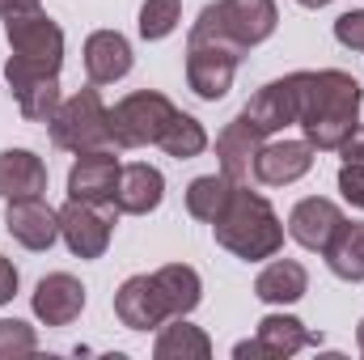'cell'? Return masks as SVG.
I'll return each mask as SVG.
<instances>
[{"instance_id":"1","label":"cell","mask_w":364,"mask_h":360,"mask_svg":"<svg viewBox=\"0 0 364 360\" xmlns=\"http://www.w3.org/2000/svg\"><path fill=\"white\" fill-rule=\"evenodd\" d=\"M296 127L314 144V153H335L343 136L360 123L364 85L343 68L296 73Z\"/></svg>"},{"instance_id":"2","label":"cell","mask_w":364,"mask_h":360,"mask_svg":"<svg viewBox=\"0 0 364 360\" xmlns=\"http://www.w3.org/2000/svg\"><path fill=\"white\" fill-rule=\"evenodd\" d=\"M212 233H216V242H220L229 255H237V259H246V263L275 259V255L284 250V225H279L275 208L267 203V195L250 191L246 182L233 186V199H229V208L212 221Z\"/></svg>"},{"instance_id":"3","label":"cell","mask_w":364,"mask_h":360,"mask_svg":"<svg viewBox=\"0 0 364 360\" xmlns=\"http://www.w3.org/2000/svg\"><path fill=\"white\" fill-rule=\"evenodd\" d=\"M51 127V144L64 153H93L110 144V106L102 102L97 85L77 90L55 106V115L47 119Z\"/></svg>"},{"instance_id":"4","label":"cell","mask_w":364,"mask_h":360,"mask_svg":"<svg viewBox=\"0 0 364 360\" xmlns=\"http://www.w3.org/2000/svg\"><path fill=\"white\" fill-rule=\"evenodd\" d=\"M279 26V9L275 0H216L199 13V21L191 30L199 34H212V38H225L242 51L267 43Z\"/></svg>"},{"instance_id":"5","label":"cell","mask_w":364,"mask_h":360,"mask_svg":"<svg viewBox=\"0 0 364 360\" xmlns=\"http://www.w3.org/2000/svg\"><path fill=\"white\" fill-rule=\"evenodd\" d=\"M174 102L157 90H136L110 106V144L114 149H144L157 144L174 119Z\"/></svg>"},{"instance_id":"6","label":"cell","mask_w":364,"mask_h":360,"mask_svg":"<svg viewBox=\"0 0 364 360\" xmlns=\"http://www.w3.org/2000/svg\"><path fill=\"white\" fill-rule=\"evenodd\" d=\"M237 64H242V47H233L225 38H212V34H199V30L186 34V85H191L195 97L220 102L233 90Z\"/></svg>"},{"instance_id":"7","label":"cell","mask_w":364,"mask_h":360,"mask_svg":"<svg viewBox=\"0 0 364 360\" xmlns=\"http://www.w3.org/2000/svg\"><path fill=\"white\" fill-rule=\"evenodd\" d=\"M4 38H9V60L60 77V68H64V30L47 17V9L4 17Z\"/></svg>"},{"instance_id":"8","label":"cell","mask_w":364,"mask_h":360,"mask_svg":"<svg viewBox=\"0 0 364 360\" xmlns=\"http://www.w3.org/2000/svg\"><path fill=\"white\" fill-rule=\"evenodd\" d=\"M114 221L119 208L114 203H85V199H68L60 208V238L77 259H102L110 238H114Z\"/></svg>"},{"instance_id":"9","label":"cell","mask_w":364,"mask_h":360,"mask_svg":"<svg viewBox=\"0 0 364 360\" xmlns=\"http://www.w3.org/2000/svg\"><path fill=\"white\" fill-rule=\"evenodd\" d=\"M114 318L127 331H153L174 314H170L166 292H161V284L153 275H127L119 284V292H114Z\"/></svg>"},{"instance_id":"10","label":"cell","mask_w":364,"mask_h":360,"mask_svg":"<svg viewBox=\"0 0 364 360\" xmlns=\"http://www.w3.org/2000/svg\"><path fill=\"white\" fill-rule=\"evenodd\" d=\"M4 229L26 250H51L60 242V208H51L43 195L38 199H9Z\"/></svg>"},{"instance_id":"11","label":"cell","mask_w":364,"mask_h":360,"mask_svg":"<svg viewBox=\"0 0 364 360\" xmlns=\"http://www.w3.org/2000/svg\"><path fill=\"white\" fill-rule=\"evenodd\" d=\"M4 81H9V93L21 110V119L30 123H47L60 106V77L55 73H38V68H26L17 60L4 64Z\"/></svg>"},{"instance_id":"12","label":"cell","mask_w":364,"mask_h":360,"mask_svg":"<svg viewBox=\"0 0 364 360\" xmlns=\"http://www.w3.org/2000/svg\"><path fill=\"white\" fill-rule=\"evenodd\" d=\"M30 305H34L38 322H47V327H73L81 318V309H85V284L77 275H68V271H51V275L38 280Z\"/></svg>"},{"instance_id":"13","label":"cell","mask_w":364,"mask_h":360,"mask_svg":"<svg viewBox=\"0 0 364 360\" xmlns=\"http://www.w3.org/2000/svg\"><path fill=\"white\" fill-rule=\"evenodd\" d=\"M314 170V144L309 140H263V149L255 153V170L250 179L263 186H288V182L305 179Z\"/></svg>"},{"instance_id":"14","label":"cell","mask_w":364,"mask_h":360,"mask_svg":"<svg viewBox=\"0 0 364 360\" xmlns=\"http://www.w3.org/2000/svg\"><path fill=\"white\" fill-rule=\"evenodd\" d=\"M119 157L106 149L77 153L73 170H68V199H85V203H114V186H119Z\"/></svg>"},{"instance_id":"15","label":"cell","mask_w":364,"mask_h":360,"mask_svg":"<svg viewBox=\"0 0 364 360\" xmlns=\"http://www.w3.org/2000/svg\"><path fill=\"white\" fill-rule=\"evenodd\" d=\"M348 216L339 212V203L335 199H322V195H309V199H301L292 212H288V238L296 242V246H305V250H326L331 246V238L339 233V225H343Z\"/></svg>"},{"instance_id":"16","label":"cell","mask_w":364,"mask_h":360,"mask_svg":"<svg viewBox=\"0 0 364 360\" xmlns=\"http://www.w3.org/2000/svg\"><path fill=\"white\" fill-rule=\"evenodd\" d=\"M296 73H288V77H279V81H267L263 90L255 93L246 106H242V115L263 132V136H275V132H284L288 123H296Z\"/></svg>"},{"instance_id":"17","label":"cell","mask_w":364,"mask_h":360,"mask_svg":"<svg viewBox=\"0 0 364 360\" xmlns=\"http://www.w3.org/2000/svg\"><path fill=\"white\" fill-rule=\"evenodd\" d=\"M166 199V179L157 166L149 162H132L119 170V186H114V208L119 216H149L157 212Z\"/></svg>"},{"instance_id":"18","label":"cell","mask_w":364,"mask_h":360,"mask_svg":"<svg viewBox=\"0 0 364 360\" xmlns=\"http://www.w3.org/2000/svg\"><path fill=\"white\" fill-rule=\"evenodd\" d=\"M136 55H132V43L119 34V30H93L85 38V77L90 85H114L132 73Z\"/></svg>"},{"instance_id":"19","label":"cell","mask_w":364,"mask_h":360,"mask_svg":"<svg viewBox=\"0 0 364 360\" xmlns=\"http://www.w3.org/2000/svg\"><path fill=\"white\" fill-rule=\"evenodd\" d=\"M263 132L246 119V115H237V119H229L225 123V132L216 136V157H220V174L233 182H246L250 179V170H255V153L263 149Z\"/></svg>"},{"instance_id":"20","label":"cell","mask_w":364,"mask_h":360,"mask_svg":"<svg viewBox=\"0 0 364 360\" xmlns=\"http://www.w3.org/2000/svg\"><path fill=\"white\" fill-rule=\"evenodd\" d=\"M47 191V162L30 149L0 153V195L4 199H38Z\"/></svg>"},{"instance_id":"21","label":"cell","mask_w":364,"mask_h":360,"mask_svg":"<svg viewBox=\"0 0 364 360\" xmlns=\"http://www.w3.org/2000/svg\"><path fill=\"white\" fill-rule=\"evenodd\" d=\"M309 292V271L296 259H272L255 275V297L267 305H296Z\"/></svg>"},{"instance_id":"22","label":"cell","mask_w":364,"mask_h":360,"mask_svg":"<svg viewBox=\"0 0 364 360\" xmlns=\"http://www.w3.org/2000/svg\"><path fill=\"white\" fill-rule=\"evenodd\" d=\"M255 339L263 344V356H272V360H288V356H296L301 348H309V344H322V335H314L292 314H267L259 322V335Z\"/></svg>"},{"instance_id":"23","label":"cell","mask_w":364,"mask_h":360,"mask_svg":"<svg viewBox=\"0 0 364 360\" xmlns=\"http://www.w3.org/2000/svg\"><path fill=\"white\" fill-rule=\"evenodd\" d=\"M153 356L157 360H208L212 356V339L203 335V327H191L186 314H178V318H166L161 322V335L153 344Z\"/></svg>"},{"instance_id":"24","label":"cell","mask_w":364,"mask_h":360,"mask_svg":"<svg viewBox=\"0 0 364 360\" xmlns=\"http://www.w3.org/2000/svg\"><path fill=\"white\" fill-rule=\"evenodd\" d=\"M322 255H326V268L335 271L339 280L360 284L364 280V221H343Z\"/></svg>"},{"instance_id":"25","label":"cell","mask_w":364,"mask_h":360,"mask_svg":"<svg viewBox=\"0 0 364 360\" xmlns=\"http://www.w3.org/2000/svg\"><path fill=\"white\" fill-rule=\"evenodd\" d=\"M153 280L161 284L166 305H170L174 318H178V314H191V309L203 301V280H199V271L186 268V263H166V268L153 271Z\"/></svg>"},{"instance_id":"26","label":"cell","mask_w":364,"mask_h":360,"mask_svg":"<svg viewBox=\"0 0 364 360\" xmlns=\"http://www.w3.org/2000/svg\"><path fill=\"white\" fill-rule=\"evenodd\" d=\"M233 186H237V182L225 179L220 170H216V174H199V179H191V186H186V212H191L195 221H208V225H212V221L229 208Z\"/></svg>"},{"instance_id":"27","label":"cell","mask_w":364,"mask_h":360,"mask_svg":"<svg viewBox=\"0 0 364 360\" xmlns=\"http://www.w3.org/2000/svg\"><path fill=\"white\" fill-rule=\"evenodd\" d=\"M157 144H161L174 162H191V157H199V153L208 149V132H203V123H199L195 115L174 110V119H170V127L161 132Z\"/></svg>"},{"instance_id":"28","label":"cell","mask_w":364,"mask_h":360,"mask_svg":"<svg viewBox=\"0 0 364 360\" xmlns=\"http://www.w3.org/2000/svg\"><path fill=\"white\" fill-rule=\"evenodd\" d=\"M182 21V0H144L140 4V38L144 43H161L178 30Z\"/></svg>"},{"instance_id":"29","label":"cell","mask_w":364,"mask_h":360,"mask_svg":"<svg viewBox=\"0 0 364 360\" xmlns=\"http://www.w3.org/2000/svg\"><path fill=\"white\" fill-rule=\"evenodd\" d=\"M38 348V335L30 322L21 318H0V360H13V356H30Z\"/></svg>"},{"instance_id":"30","label":"cell","mask_w":364,"mask_h":360,"mask_svg":"<svg viewBox=\"0 0 364 360\" xmlns=\"http://www.w3.org/2000/svg\"><path fill=\"white\" fill-rule=\"evenodd\" d=\"M335 38L348 51H364V9H352V13H339L335 17Z\"/></svg>"},{"instance_id":"31","label":"cell","mask_w":364,"mask_h":360,"mask_svg":"<svg viewBox=\"0 0 364 360\" xmlns=\"http://www.w3.org/2000/svg\"><path fill=\"white\" fill-rule=\"evenodd\" d=\"M339 195H343L352 208L364 212V166L360 162H343V170H339Z\"/></svg>"},{"instance_id":"32","label":"cell","mask_w":364,"mask_h":360,"mask_svg":"<svg viewBox=\"0 0 364 360\" xmlns=\"http://www.w3.org/2000/svg\"><path fill=\"white\" fill-rule=\"evenodd\" d=\"M335 153H339L343 162H360V166H364V123H356V127L343 136V144H339Z\"/></svg>"},{"instance_id":"33","label":"cell","mask_w":364,"mask_h":360,"mask_svg":"<svg viewBox=\"0 0 364 360\" xmlns=\"http://www.w3.org/2000/svg\"><path fill=\"white\" fill-rule=\"evenodd\" d=\"M13 297H17V268H13V259L0 255V305H9Z\"/></svg>"},{"instance_id":"34","label":"cell","mask_w":364,"mask_h":360,"mask_svg":"<svg viewBox=\"0 0 364 360\" xmlns=\"http://www.w3.org/2000/svg\"><path fill=\"white\" fill-rule=\"evenodd\" d=\"M30 9H43L38 0H0V17H17V13H30Z\"/></svg>"},{"instance_id":"35","label":"cell","mask_w":364,"mask_h":360,"mask_svg":"<svg viewBox=\"0 0 364 360\" xmlns=\"http://www.w3.org/2000/svg\"><path fill=\"white\" fill-rule=\"evenodd\" d=\"M296 4H301V9H326L331 0H296Z\"/></svg>"},{"instance_id":"36","label":"cell","mask_w":364,"mask_h":360,"mask_svg":"<svg viewBox=\"0 0 364 360\" xmlns=\"http://www.w3.org/2000/svg\"><path fill=\"white\" fill-rule=\"evenodd\" d=\"M356 348H360V356H364V318H360V327H356Z\"/></svg>"}]
</instances>
